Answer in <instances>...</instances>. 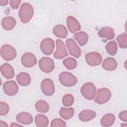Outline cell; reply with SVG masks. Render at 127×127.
<instances>
[{"mask_svg":"<svg viewBox=\"0 0 127 127\" xmlns=\"http://www.w3.org/2000/svg\"><path fill=\"white\" fill-rule=\"evenodd\" d=\"M85 61L87 64L92 66L99 65L102 61L101 55L96 52L88 53L85 55Z\"/></svg>","mask_w":127,"mask_h":127,"instance_id":"cell-9","label":"cell"},{"mask_svg":"<svg viewBox=\"0 0 127 127\" xmlns=\"http://www.w3.org/2000/svg\"><path fill=\"white\" fill-rule=\"evenodd\" d=\"M117 62L115 59L112 57H108L104 60L102 66L103 68L107 71H113L117 67Z\"/></svg>","mask_w":127,"mask_h":127,"instance_id":"cell-18","label":"cell"},{"mask_svg":"<svg viewBox=\"0 0 127 127\" xmlns=\"http://www.w3.org/2000/svg\"><path fill=\"white\" fill-rule=\"evenodd\" d=\"M50 126L51 127H65L66 126V125L65 122L63 120L59 118H56V119H54L51 122Z\"/></svg>","mask_w":127,"mask_h":127,"instance_id":"cell-32","label":"cell"},{"mask_svg":"<svg viewBox=\"0 0 127 127\" xmlns=\"http://www.w3.org/2000/svg\"><path fill=\"white\" fill-rule=\"evenodd\" d=\"M22 64L25 67H31L37 64V59L35 56L30 52L23 54L21 60Z\"/></svg>","mask_w":127,"mask_h":127,"instance_id":"cell-13","label":"cell"},{"mask_svg":"<svg viewBox=\"0 0 127 127\" xmlns=\"http://www.w3.org/2000/svg\"><path fill=\"white\" fill-rule=\"evenodd\" d=\"M66 24L69 31L72 33H75L79 31L81 26L77 20L71 16H68L66 19Z\"/></svg>","mask_w":127,"mask_h":127,"instance_id":"cell-14","label":"cell"},{"mask_svg":"<svg viewBox=\"0 0 127 127\" xmlns=\"http://www.w3.org/2000/svg\"><path fill=\"white\" fill-rule=\"evenodd\" d=\"M55 44L54 40L50 38H46L40 43V49L42 53L46 55H51L54 50Z\"/></svg>","mask_w":127,"mask_h":127,"instance_id":"cell-7","label":"cell"},{"mask_svg":"<svg viewBox=\"0 0 127 127\" xmlns=\"http://www.w3.org/2000/svg\"><path fill=\"white\" fill-rule=\"evenodd\" d=\"M41 89L42 93L46 96L53 95L55 91L53 81L50 78H45L42 80L41 84Z\"/></svg>","mask_w":127,"mask_h":127,"instance_id":"cell-8","label":"cell"},{"mask_svg":"<svg viewBox=\"0 0 127 127\" xmlns=\"http://www.w3.org/2000/svg\"><path fill=\"white\" fill-rule=\"evenodd\" d=\"M16 54L15 48L10 45H3L0 48V56L5 61H9L13 60L16 57Z\"/></svg>","mask_w":127,"mask_h":127,"instance_id":"cell-4","label":"cell"},{"mask_svg":"<svg viewBox=\"0 0 127 127\" xmlns=\"http://www.w3.org/2000/svg\"><path fill=\"white\" fill-rule=\"evenodd\" d=\"M8 2V0H0V4L1 6H5L7 4Z\"/></svg>","mask_w":127,"mask_h":127,"instance_id":"cell-36","label":"cell"},{"mask_svg":"<svg viewBox=\"0 0 127 127\" xmlns=\"http://www.w3.org/2000/svg\"><path fill=\"white\" fill-rule=\"evenodd\" d=\"M8 126V125L6 123V122L2 121H0V127H7Z\"/></svg>","mask_w":127,"mask_h":127,"instance_id":"cell-37","label":"cell"},{"mask_svg":"<svg viewBox=\"0 0 127 127\" xmlns=\"http://www.w3.org/2000/svg\"><path fill=\"white\" fill-rule=\"evenodd\" d=\"M98 35L100 37L106 38L109 40L114 39L115 36L114 30L113 28L109 26L102 27L98 31Z\"/></svg>","mask_w":127,"mask_h":127,"instance_id":"cell-15","label":"cell"},{"mask_svg":"<svg viewBox=\"0 0 127 127\" xmlns=\"http://www.w3.org/2000/svg\"><path fill=\"white\" fill-rule=\"evenodd\" d=\"M74 102V97L72 94H65L62 98V103L64 106L68 107L71 106Z\"/></svg>","mask_w":127,"mask_h":127,"instance_id":"cell-31","label":"cell"},{"mask_svg":"<svg viewBox=\"0 0 127 127\" xmlns=\"http://www.w3.org/2000/svg\"><path fill=\"white\" fill-rule=\"evenodd\" d=\"M116 40L118 43L120 48L126 49L127 47V34L126 33H123L118 35Z\"/></svg>","mask_w":127,"mask_h":127,"instance_id":"cell-29","label":"cell"},{"mask_svg":"<svg viewBox=\"0 0 127 127\" xmlns=\"http://www.w3.org/2000/svg\"><path fill=\"white\" fill-rule=\"evenodd\" d=\"M121 126H123V127H127V124H125V125H121Z\"/></svg>","mask_w":127,"mask_h":127,"instance_id":"cell-39","label":"cell"},{"mask_svg":"<svg viewBox=\"0 0 127 127\" xmlns=\"http://www.w3.org/2000/svg\"><path fill=\"white\" fill-rule=\"evenodd\" d=\"M53 32L55 36L61 38H66L68 34V32L66 27L61 24H58L55 26L53 29Z\"/></svg>","mask_w":127,"mask_h":127,"instance_id":"cell-22","label":"cell"},{"mask_svg":"<svg viewBox=\"0 0 127 127\" xmlns=\"http://www.w3.org/2000/svg\"><path fill=\"white\" fill-rule=\"evenodd\" d=\"M9 107L8 105L4 102L1 101L0 102V115L5 116L9 112Z\"/></svg>","mask_w":127,"mask_h":127,"instance_id":"cell-33","label":"cell"},{"mask_svg":"<svg viewBox=\"0 0 127 127\" xmlns=\"http://www.w3.org/2000/svg\"><path fill=\"white\" fill-rule=\"evenodd\" d=\"M96 115V112L93 110H84L79 114L78 118L81 121L88 122L93 119Z\"/></svg>","mask_w":127,"mask_h":127,"instance_id":"cell-19","label":"cell"},{"mask_svg":"<svg viewBox=\"0 0 127 127\" xmlns=\"http://www.w3.org/2000/svg\"><path fill=\"white\" fill-rule=\"evenodd\" d=\"M22 126L19 125V124H18L17 123H12L10 126V127H22Z\"/></svg>","mask_w":127,"mask_h":127,"instance_id":"cell-38","label":"cell"},{"mask_svg":"<svg viewBox=\"0 0 127 127\" xmlns=\"http://www.w3.org/2000/svg\"><path fill=\"white\" fill-rule=\"evenodd\" d=\"M74 110L73 108H65L62 107L59 111L60 116L64 119L69 120L71 119L74 115Z\"/></svg>","mask_w":127,"mask_h":127,"instance_id":"cell-26","label":"cell"},{"mask_svg":"<svg viewBox=\"0 0 127 127\" xmlns=\"http://www.w3.org/2000/svg\"><path fill=\"white\" fill-rule=\"evenodd\" d=\"M16 121L22 124L28 125L31 124L33 121L32 115L27 112H21L16 117Z\"/></svg>","mask_w":127,"mask_h":127,"instance_id":"cell-17","label":"cell"},{"mask_svg":"<svg viewBox=\"0 0 127 127\" xmlns=\"http://www.w3.org/2000/svg\"><path fill=\"white\" fill-rule=\"evenodd\" d=\"M21 0H11L9 2L10 5L12 9H17L19 7Z\"/></svg>","mask_w":127,"mask_h":127,"instance_id":"cell-34","label":"cell"},{"mask_svg":"<svg viewBox=\"0 0 127 127\" xmlns=\"http://www.w3.org/2000/svg\"><path fill=\"white\" fill-rule=\"evenodd\" d=\"M0 71L2 75L7 79H11L14 76V70L12 66L8 63H4L1 65Z\"/></svg>","mask_w":127,"mask_h":127,"instance_id":"cell-16","label":"cell"},{"mask_svg":"<svg viewBox=\"0 0 127 127\" xmlns=\"http://www.w3.org/2000/svg\"><path fill=\"white\" fill-rule=\"evenodd\" d=\"M73 37L81 46L86 45L88 40V35L84 31L75 33L73 35Z\"/></svg>","mask_w":127,"mask_h":127,"instance_id":"cell-24","label":"cell"},{"mask_svg":"<svg viewBox=\"0 0 127 127\" xmlns=\"http://www.w3.org/2000/svg\"><path fill=\"white\" fill-rule=\"evenodd\" d=\"M35 125L38 127H46L48 126L49 121L48 118L43 114H38L35 118Z\"/></svg>","mask_w":127,"mask_h":127,"instance_id":"cell-25","label":"cell"},{"mask_svg":"<svg viewBox=\"0 0 127 127\" xmlns=\"http://www.w3.org/2000/svg\"><path fill=\"white\" fill-rule=\"evenodd\" d=\"M80 91L82 96L86 99L91 100L95 97L96 93V87L92 82H86L82 86Z\"/></svg>","mask_w":127,"mask_h":127,"instance_id":"cell-3","label":"cell"},{"mask_svg":"<svg viewBox=\"0 0 127 127\" xmlns=\"http://www.w3.org/2000/svg\"><path fill=\"white\" fill-rule=\"evenodd\" d=\"M34 14L33 6L27 2L23 3L20 6L18 15L23 23H28L32 18Z\"/></svg>","mask_w":127,"mask_h":127,"instance_id":"cell-1","label":"cell"},{"mask_svg":"<svg viewBox=\"0 0 127 127\" xmlns=\"http://www.w3.org/2000/svg\"><path fill=\"white\" fill-rule=\"evenodd\" d=\"M119 117L120 120L123 122H127V110L123 111L119 114Z\"/></svg>","mask_w":127,"mask_h":127,"instance_id":"cell-35","label":"cell"},{"mask_svg":"<svg viewBox=\"0 0 127 127\" xmlns=\"http://www.w3.org/2000/svg\"><path fill=\"white\" fill-rule=\"evenodd\" d=\"M4 92L8 96H14L18 91V86L14 80H9L5 82L2 86Z\"/></svg>","mask_w":127,"mask_h":127,"instance_id":"cell-11","label":"cell"},{"mask_svg":"<svg viewBox=\"0 0 127 127\" xmlns=\"http://www.w3.org/2000/svg\"><path fill=\"white\" fill-rule=\"evenodd\" d=\"M107 52L111 56H115L118 51L117 43L115 41H111L108 43L105 46Z\"/></svg>","mask_w":127,"mask_h":127,"instance_id":"cell-28","label":"cell"},{"mask_svg":"<svg viewBox=\"0 0 127 127\" xmlns=\"http://www.w3.org/2000/svg\"><path fill=\"white\" fill-rule=\"evenodd\" d=\"M115 121V117L114 114L108 113L105 115L101 119L100 123L102 126L108 127L112 126Z\"/></svg>","mask_w":127,"mask_h":127,"instance_id":"cell-23","label":"cell"},{"mask_svg":"<svg viewBox=\"0 0 127 127\" xmlns=\"http://www.w3.org/2000/svg\"><path fill=\"white\" fill-rule=\"evenodd\" d=\"M40 69L45 73H50L55 68V63L52 59L49 57H43L39 62Z\"/></svg>","mask_w":127,"mask_h":127,"instance_id":"cell-6","label":"cell"},{"mask_svg":"<svg viewBox=\"0 0 127 127\" xmlns=\"http://www.w3.org/2000/svg\"><path fill=\"white\" fill-rule=\"evenodd\" d=\"M16 80L17 82L21 86H26L30 84L31 81V78L28 73L22 72L17 75Z\"/></svg>","mask_w":127,"mask_h":127,"instance_id":"cell-20","label":"cell"},{"mask_svg":"<svg viewBox=\"0 0 127 127\" xmlns=\"http://www.w3.org/2000/svg\"><path fill=\"white\" fill-rule=\"evenodd\" d=\"M16 25V20L14 18L11 16L4 17L1 21L2 28L6 30L13 29Z\"/></svg>","mask_w":127,"mask_h":127,"instance_id":"cell-21","label":"cell"},{"mask_svg":"<svg viewBox=\"0 0 127 127\" xmlns=\"http://www.w3.org/2000/svg\"><path fill=\"white\" fill-rule=\"evenodd\" d=\"M111 96V92L109 89L101 88L97 90L94 101L98 104H103L110 100Z\"/></svg>","mask_w":127,"mask_h":127,"instance_id":"cell-5","label":"cell"},{"mask_svg":"<svg viewBox=\"0 0 127 127\" xmlns=\"http://www.w3.org/2000/svg\"><path fill=\"white\" fill-rule=\"evenodd\" d=\"M68 56L66 47L64 42L60 40H56V50L54 54V57L56 59H62Z\"/></svg>","mask_w":127,"mask_h":127,"instance_id":"cell-10","label":"cell"},{"mask_svg":"<svg viewBox=\"0 0 127 127\" xmlns=\"http://www.w3.org/2000/svg\"><path fill=\"white\" fill-rule=\"evenodd\" d=\"M63 63L65 67L69 70L74 69L77 66V61L71 57H68L65 59Z\"/></svg>","mask_w":127,"mask_h":127,"instance_id":"cell-30","label":"cell"},{"mask_svg":"<svg viewBox=\"0 0 127 127\" xmlns=\"http://www.w3.org/2000/svg\"><path fill=\"white\" fill-rule=\"evenodd\" d=\"M66 45L70 55L76 58L80 57L81 50L73 39L68 38L66 39Z\"/></svg>","mask_w":127,"mask_h":127,"instance_id":"cell-12","label":"cell"},{"mask_svg":"<svg viewBox=\"0 0 127 127\" xmlns=\"http://www.w3.org/2000/svg\"><path fill=\"white\" fill-rule=\"evenodd\" d=\"M59 79L60 83L65 87L73 86L77 82V79L73 74L66 71L62 72L60 74Z\"/></svg>","mask_w":127,"mask_h":127,"instance_id":"cell-2","label":"cell"},{"mask_svg":"<svg viewBox=\"0 0 127 127\" xmlns=\"http://www.w3.org/2000/svg\"><path fill=\"white\" fill-rule=\"evenodd\" d=\"M36 110L40 113H45L49 110V105L48 103L42 100H38L35 105Z\"/></svg>","mask_w":127,"mask_h":127,"instance_id":"cell-27","label":"cell"}]
</instances>
